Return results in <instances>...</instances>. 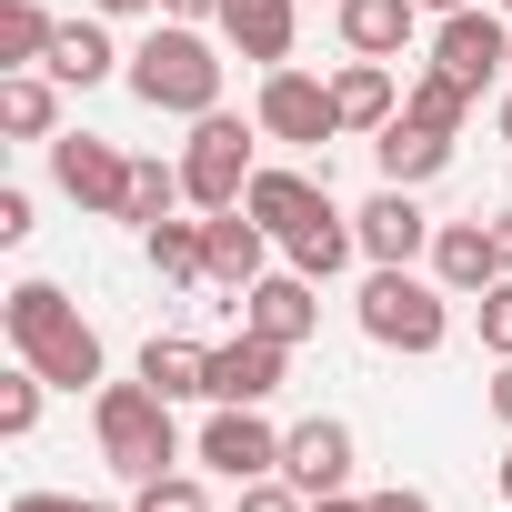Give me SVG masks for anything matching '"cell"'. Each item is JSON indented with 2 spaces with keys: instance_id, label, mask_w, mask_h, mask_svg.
Returning <instances> with one entry per match:
<instances>
[{
  "instance_id": "6da1fadb",
  "label": "cell",
  "mask_w": 512,
  "mask_h": 512,
  "mask_svg": "<svg viewBox=\"0 0 512 512\" xmlns=\"http://www.w3.org/2000/svg\"><path fill=\"white\" fill-rule=\"evenodd\" d=\"M0 322H11V352H21L41 382H61V392L101 382V332L71 312V292H61V282H21L11 302H0Z\"/></svg>"
},
{
  "instance_id": "7a4b0ae2",
  "label": "cell",
  "mask_w": 512,
  "mask_h": 512,
  "mask_svg": "<svg viewBox=\"0 0 512 512\" xmlns=\"http://www.w3.org/2000/svg\"><path fill=\"white\" fill-rule=\"evenodd\" d=\"M91 432H101V462L121 482H151V472H181V432H171V402L151 382H101L91 402Z\"/></svg>"
},
{
  "instance_id": "3957f363",
  "label": "cell",
  "mask_w": 512,
  "mask_h": 512,
  "mask_svg": "<svg viewBox=\"0 0 512 512\" xmlns=\"http://www.w3.org/2000/svg\"><path fill=\"white\" fill-rule=\"evenodd\" d=\"M131 91H141L151 111H171V121H201V111H221V61H211V41H201L191 21H161V31L131 51Z\"/></svg>"
},
{
  "instance_id": "277c9868",
  "label": "cell",
  "mask_w": 512,
  "mask_h": 512,
  "mask_svg": "<svg viewBox=\"0 0 512 512\" xmlns=\"http://www.w3.org/2000/svg\"><path fill=\"white\" fill-rule=\"evenodd\" d=\"M442 302H452V292L422 282L412 262H372V282H362V332H372L382 352H442V332H452Z\"/></svg>"
},
{
  "instance_id": "5b68a950",
  "label": "cell",
  "mask_w": 512,
  "mask_h": 512,
  "mask_svg": "<svg viewBox=\"0 0 512 512\" xmlns=\"http://www.w3.org/2000/svg\"><path fill=\"white\" fill-rule=\"evenodd\" d=\"M181 191H191V211H241V191H251V131H241L231 111H201V121H191V141H181Z\"/></svg>"
},
{
  "instance_id": "8992f818",
  "label": "cell",
  "mask_w": 512,
  "mask_h": 512,
  "mask_svg": "<svg viewBox=\"0 0 512 512\" xmlns=\"http://www.w3.org/2000/svg\"><path fill=\"white\" fill-rule=\"evenodd\" d=\"M201 462H211L221 482H262V472H282V432L262 422V402H211Z\"/></svg>"
},
{
  "instance_id": "52a82bcc",
  "label": "cell",
  "mask_w": 512,
  "mask_h": 512,
  "mask_svg": "<svg viewBox=\"0 0 512 512\" xmlns=\"http://www.w3.org/2000/svg\"><path fill=\"white\" fill-rule=\"evenodd\" d=\"M251 121H262L272 141H332L342 131V101H332V81H312V71H262V111H251Z\"/></svg>"
},
{
  "instance_id": "ba28073f",
  "label": "cell",
  "mask_w": 512,
  "mask_h": 512,
  "mask_svg": "<svg viewBox=\"0 0 512 512\" xmlns=\"http://www.w3.org/2000/svg\"><path fill=\"white\" fill-rule=\"evenodd\" d=\"M51 181H61L81 211H111V221H121V201H131V161H121L111 141H91V131H61V141H51Z\"/></svg>"
},
{
  "instance_id": "9c48e42d",
  "label": "cell",
  "mask_w": 512,
  "mask_h": 512,
  "mask_svg": "<svg viewBox=\"0 0 512 512\" xmlns=\"http://www.w3.org/2000/svg\"><path fill=\"white\" fill-rule=\"evenodd\" d=\"M432 71H452L462 91H482L492 71H512V31H502L492 11H452V21L432 31Z\"/></svg>"
},
{
  "instance_id": "30bf717a",
  "label": "cell",
  "mask_w": 512,
  "mask_h": 512,
  "mask_svg": "<svg viewBox=\"0 0 512 512\" xmlns=\"http://www.w3.org/2000/svg\"><path fill=\"white\" fill-rule=\"evenodd\" d=\"M282 472L322 502V492H352V422H332V412H312V422H292L282 432Z\"/></svg>"
},
{
  "instance_id": "8fae6325",
  "label": "cell",
  "mask_w": 512,
  "mask_h": 512,
  "mask_svg": "<svg viewBox=\"0 0 512 512\" xmlns=\"http://www.w3.org/2000/svg\"><path fill=\"white\" fill-rule=\"evenodd\" d=\"M352 231H362V251H372V262H422L442 221H422V201H412L402 181H382V191L352 211Z\"/></svg>"
},
{
  "instance_id": "7c38bea8",
  "label": "cell",
  "mask_w": 512,
  "mask_h": 512,
  "mask_svg": "<svg viewBox=\"0 0 512 512\" xmlns=\"http://www.w3.org/2000/svg\"><path fill=\"white\" fill-rule=\"evenodd\" d=\"M312 322H322V302H312V272H262L241 292V332H262V342H312Z\"/></svg>"
},
{
  "instance_id": "4fadbf2b",
  "label": "cell",
  "mask_w": 512,
  "mask_h": 512,
  "mask_svg": "<svg viewBox=\"0 0 512 512\" xmlns=\"http://www.w3.org/2000/svg\"><path fill=\"white\" fill-rule=\"evenodd\" d=\"M432 282H442V292H492V282H502L492 221H442V231H432Z\"/></svg>"
},
{
  "instance_id": "5bb4252c",
  "label": "cell",
  "mask_w": 512,
  "mask_h": 512,
  "mask_svg": "<svg viewBox=\"0 0 512 512\" xmlns=\"http://www.w3.org/2000/svg\"><path fill=\"white\" fill-rule=\"evenodd\" d=\"M282 362H292V342H262V332L221 342L211 352V402H272L282 392Z\"/></svg>"
},
{
  "instance_id": "9a60e30c",
  "label": "cell",
  "mask_w": 512,
  "mask_h": 512,
  "mask_svg": "<svg viewBox=\"0 0 512 512\" xmlns=\"http://www.w3.org/2000/svg\"><path fill=\"white\" fill-rule=\"evenodd\" d=\"M322 201H332V181H312V171H251V191H241V211L262 221L272 241H292Z\"/></svg>"
},
{
  "instance_id": "2e32d148",
  "label": "cell",
  "mask_w": 512,
  "mask_h": 512,
  "mask_svg": "<svg viewBox=\"0 0 512 512\" xmlns=\"http://www.w3.org/2000/svg\"><path fill=\"white\" fill-rule=\"evenodd\" d=\"M221 31H231L241 61L282 71V61H292V0H221Z\"/></svg>"
},
{
  "instance_id": "e0dca14e",
  "label": "cell",
  "mask_w": 512,
  "mask_h": 512,
  "mask_svg": "<svg viewBox=\"0 0 512 512\" xmlns=\"http://www.w3.org/2000/svg\"><path fill=\"white\" fill-rule=\"evenodd\" d=\"M262 251H272V231L251 221V211H211V282H221V292H251V282H262V272H272Z\"/></svg>"
},
{
  "instance_id": "ac0fdd59",
  "label": "cell",
  "mask_w": 512,
  "mask_h": 512,
  "mask_svg": "<svg viewBox=\"0 0 512 512\" xmlns=\"http://www.w3.org/2000/svg\"><path fill=\"white\" fill-rule=\"evenodd\" d=\"M141 382H151L161 402H211V352L181 342V332H151V342H141Z\"/></svg>"
},
{
  "instance_id": "d6986e66",
  "label": "cell",
  "mask_w": 512,
  "mask_h": 512,
  "mask_svg": "<svg viewBox=\"0 0 512 512\" xmlns=\"http://www.w3.org/2000/svg\"><path fill=\"white\" fill-rule=\"evenodd\" d=\"M0 131L11 141H61V81L51 71H0Z\"/></svg>"
},
{
  "instance_id": "ffe728a7",
  "label": "cell",
  "mask_w": 512,
  "mask_h": 512,
  "mask_svg": "<svg viewBox=\"0 0 512 512\" xmlns=\"http://www.w3.org/2000/svg\"><path fill=\"white\" fill-rule=\"evenodd\" d=\"M412 21H422V0H342V41H352V61H392V51L412 41Z\"/></svg>"
},
{
  "instance_id": "44dd1931",
  "label": "cell",
  "mask_w": 512,
  "mask_h": 512,
  "mask_svg": "<svg viewBox=\"0 0 512 512\" xmlns=\"http://www.w3.org/2000/svg\"><path fill=\"white\" fill-rule=\"evenodd\" d=\"M372 161H382V181H402V191H412V181H432V171L452 161V141L392 111V121H382V141H372Z\"/></svg>"
},
{
  "instance_id": "7402d4cb",
  "label": "cell",
  "mask_w": 512,
  "mask_h": 512,
  "mask_svg": "<svg viewBox=\"0 0 512 512\" xmlns=\"http://www.w3.org/2000/svg\"><path fill=\"white\" fill-rule=\"evenodd\" d=\"M332 101H342V131H382V121L402 111V91H392L382 61H342V71H332Z\"/></svg>"
},
{
  "instance_id": "603a6c76",
  "label": "cell",
  "mask_w": 512,
  "mask_h": 512,
  "mask_svg": "<svg viewBox=\"0 0 512 512\" xmlns=\"http://www.w3.org/2000/svg\"><path fill=\"white\" fill-rule=\"evenodd\" d=\"M282 251H292V272H312V282H332V272L352 262V251H362V231H352V221H342V211L322 201V211H312V221H302V231H292Z\"/></svg>"
},
{
  "instance_id": "cb8c5ba5",
  "label": "cell",
  "mask_w": 512,
  "mask_h": 512,
  "mask_svg": "<svg viewBox=\"0 0 512 512\" xmlns=\"http://www.w3.org/2000/svg\"><path fill=\"white\" fill-rule=\"evenodd\" d=\"M51 81H71V91H91V81H111V31L101 21H61L51 31V61H41Z\"/></svg>"
},
{
  "instance_id": "d4e9b609",
  "label": "cell",
  "mask_w": 512,
  "mask_h": 512,
  "mask_svg": "<svg viewBox=\"0 0 512 512\" xmlns=\"http://www.w3.org/2000/svg\"><path fill=\"white\" fill-rule=\"evenodd\" d=\"M151 272L161 282H211V221H151Z\"/></svg>"
},
{
  "instance_id": "484cf974",
  "label": "cell",
  "mask_w": 512,
  "mask_h": 512,
  "mask_svg": "<svg viewBox=\"0 0 512 512\" xmlns=\"http://www.w3.org/2000/svg\"><path fill=\"white\" fill-rule=\"evenodd\" d=\"M51 11H41V0H0V71H41L51 61Z\"/></svg>"
},
{
  "instance_id": "4316f807",
  "label": "cell",
  "mask_w": 512,
  "mask_h": 512,
  "mask_svg": "<svg viewBox=\"0 0 512 512\" xmlns=\"http://www.w3.org/2000/svg\"><path fill=\"white\" fill-rule=\"evenodd\" d=\"M402 121H422V131H442V141H452V131L472 121V91H462L452 71H422V81H402Z\"/></svg>"
},
{
  "instance_id": "83f0119b",
  "label": "cell",
  "mask_w": 512,
  "mask_h": 512,
  "mask_svg": "<svg viewBox=\"0 0 512 512\" xmlns=\"http://www.w3.org/2000/svg\"><path fill=\"white\" fill-rule=\"evenodd\" d=\"M181 201H191V191H181V161H131V201H121V221L151 231V221H171Z\"/></svg>"
},
{
  "instance_id": "f1b7e54d",
  "label": "cell",
  "mask_w": 512,
  "mask_h": 512,
  "mask_svg": "<svg viewBox=\"0 0 512 512\" xmlns=\"http://www.w3.org/2000/svg\"><path fill=\"white\" fill-rule=\"evenodd\" d=\"M131 512H211V492L191 472H151V482H131Z\"/></svg>"
},
{
  "instance_id": "f546056e",
  "label": "cell",
  "mask_w": 512,
  "mask_h": 512,
  "mask_svg": "<svg viewBox=\"0 0 512 512\" xmlns=\"http://www.w3.org/2000/svg\"><path fill=\"white\" fill-rule=\"evenodd\" d=\"M41 392H51V382H41V372H31V362H21V372H11V382H0V432H11V442H21V432H31V422H41Z\"/></svg>"
},
{
  "instance_id": "4dcf8cb0",
  "label": "cell",
  "mask_w": 512,
  "mask_h": 512,
  "mask_svg": "<svg viewBox=\"0 0 512 512\" xmlns=\"http://www.w3.org/2000/svg\"><path fill=\"white\" fill-rule=\"evenodd\" d=\"M482 342H492V352H512V272L482 292Z\"/></svg>"
},
{
  "instance_id": "1f68e13d",
  "label": "cell",
  "mask_w": 512,
  "mask_h": 512,
  "mask_svg": "<svg viewBox=\"0 0 512 512\" xmlns=\"http://www.w3.org/2000/svg\"><path fill=\"white\" fill-rule=\"evenodd\" d=\"M0 241H11V251L31 241V191H0Z\"/></svg>"
},
{
  "instance_id": "d6a6232c",
  "label": "cell",
  "mask_w": 512,
  "mask_h": 512,
  "mask_svg": "<svg viewBox=\"0 0 512 512\" xmlns=\"http://www.w3.org/2000/svg\"><path fill=\"white\" fill-rule=\"evenodd\" d=\"M372 512H432V492H412V482H392V492H362Z\"/></svg>"
},
{
  "instance_id": "836d02e7",
  "label": "cell",
  "mask_w": 512,
  "mask_h": 512,
  "mask_svg": "<svg viewBox=\"0 0 512 512\" xmlns=\"http://www.w3.org/2000/svg\"><path fill=\"white\" fill-rule=\"evenodd\" d=\"M492 422L512 432V352H502V372H492Z\"/></svg>"
},
{
  "instance_id": "e575fe53",
  "label": "cell",
  "mask_w": 512,
  "mask_h": 512,
  "mask_svg": "<svg viewBox=\"0 0 512 512\" xmlns=\"http://www.w3.org/2000/svg\"><path fill=\"white\" fill-rule=\"evenodd\" d=\"M171 21H221V0H161Z\"/></svg>"
},
{
  "instance_id": "d590c367",
  "label": "cell",
  "mask_w": 512,
  "mask_h": 512,
  "mask_svg": "<svg viewBox=\"0 0 512 512\" xmlns=\"http://www.w3.org/2000/svg\"><path fill=\"white\" fill-rule=\"evenodd\" d=\"M11 512H71V492H21Z\"/></svg>"
},
{
  "instance_id": "8d00e7d4",
  "label": "cell",
  "mask_w": 512,
  "mask_h": 512,
  "mask_svg": "<svg viewBox=\"0 0 512 512\" xmlns=\"http://www.w3.org/2000/svg\"><path fill=\"white\" fill-rule=\"evenodd\" d=\"M492 241H502V272H512V211H492Z\"/></svg>"
},
{
  "instance_id": "74e56055",
  "label": "cell",
  "mask_w": 512,
  "mask_h": 512,
  "mask_svg": "<svg viewBox=\"0 0 512 512\" xmlns=\"http://www.w3.org/2000/svg\"><path fill=\"white\" fill-rule=\"evenodd\" d=\"M312 512H372V502H352V492H322V502H312Z\"/></svg>"
},
{
  "instance_id": "f35d334b",
  "label": "cell",
  "mask_w": 512,
  "mask_h": 512,
  "mask_svg": "<svg viewBox=\"0 0 512 512\" xmlns=\"http://www.w3.org/2000/svg\"><path fill=\"white\" fill-rule=\"evenodd\" d=\"M91 11H111V21H121V11H161V0H91Z\"/></svg>"
},
{
  "instance_id": "ab89813d",
  "label": "cell",
  "mask_w": 512,
  "mask_h": 512,
  "mask_svg": "<svg viewBox=\"0 0 512 512\" xmlns=\"http://www.w3.org/2000/svg\"><path fill=\"white\" fill-rule=\"evenodd\" d=\"M422 11H432V21H452V11H472V0H422Z\"/></svg>"
},
{
  "instance_id": "60d3db41",
  "label": "cell",
  "mask_w": 512,
  "mask_h": 512,
  "mask_svg": "<svg viewBox=\"0 0 512 512\" xmlns=\"http://www.w3.org/2000/svg\"><path fill=\"white\" fill-rule=\"evenodd\" d=\"M71 512H121V502H71Z\"/></svg>"
},
{
  "instance_id": "b9f144b4",
  "label": "cell",
  "mask_w": 512,
  "mask_h": 512,
  "mask_svg": "<svg viewBox=\"0 0 512 512\" xmlns=\"http://www.w3.org/2000/svg\"><path fill=\"white\" fill-rule=\"evenodd\" d=\"M502 502H512V452H502Z\"/></svg>"
},
{
  "instance_id": "7bdbcfd3",
  "label": "cell",
  "mask_w": 512,
  "mask_h": 512,
  "mask_svg": "<svg viewBox=\"0 0 512 512\" xmlns=\"http://www.w3.org/2000/svg\"><path fill=\"white\" fill-rule=\"evenodd\" d=\"M502 141H512V101H502Z\"/></svg>"
},
{
  "instance_id": "ee69618b",
  "label": "cell",
  "mask_w": 512,
  "mask_h": 512,
  "mask_svg": "<svg viewBox=\"0 0 512 512\" xmlns=\"http://www.w3.org/2000/svg\"><path fill=\"white\" fill-rule=\"evenodd\" d=\"M502 11H512V0H502Z\"/></svg>"
}]
</instances>
